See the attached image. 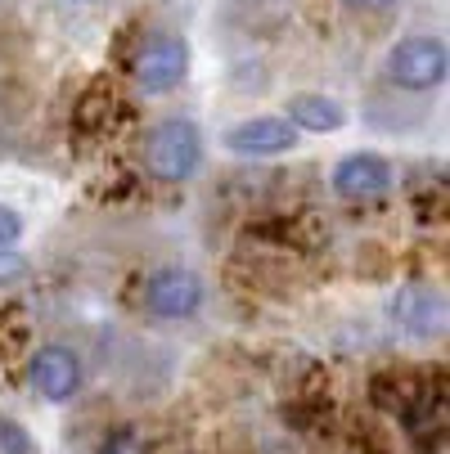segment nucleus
Returning <instances> with one entry per match:
<instances>
[{
  "instance_id": "obj_1",
  "label": "nucleus",
  "mask_w": 450,
  "mask_h": 454,
  "mask_svg": "<svg viewBox=\"0 0 450 454\" xmlns=\"http://www.w3.org/2000/svg\"><path fill=\"white\" fill-rule=\"evenodd\" d=\"M203 167V131L189 117H162L145 136V171L162 184H185Z\"/></svg>"
},
{
  "instance_id": "obj_2",
  "label": "nucleus",
  "mask_w": 450,
  "mask_h": 454,
  "mask_svg": "<svg viewBox=\"0 0 450 454\" xmlns=\"http://www.w3.org/2000/svg\"><path fill=\"white\" fill-rule=\"evenodd\" d=\"M388 82L397 90H410V95H423V90H437L446 86L450 77V50L441 36L432 32H414V36H401L392 50H388Z\"/></svg>"
},
{
  "instance_id": "obj_3",
  "label": "nucleus",
  "mask_w": 450,
  "mask_h": 454,
  "mask_svg": "<svg viewBox=\"0 0 450 454\" xmlns=\"http://www.w3.org/2000/svg\"><path fill=\"white\" fill-rule=\"evenodd\" d=\"M131 77L145 95H167L189 77V41L171 32H154L131 54Z\"/></svg>"
},
{
  "instance_id": "obj_4",
  "label": "nucleus",
  "mask_w": 450,
  "mask_h": 454,
  "mask_svg": "<svg viewBox=\"0 0 450 454\" xmlns=\"http://www.w3.org/2000/svg\"><path fill=\"white\" fill-rule=\"evenodd\" d=\"M140 301L158 319H189V315L203 310L208 288H203V279L189 270V266H158V270L145 275Z\"/></svg>"
},
{
  "instance_id": "obj_5",
  "label": "nucleus",
  "mask_w": 450,
  "mask_h": 454,
  "mask_svg": "<svg viewBox=\"0 0 450 454\" xmlns=\"http://www.w3.org/2000/svg\"><path fill=\"white\" fill-rule=\"evenodd\" d=\"M28 378H32V387H36V396H45V401H54V405L73 401V396L82 392V382H86L82 360H77L68 347H59V342L36 347V356H32V364H28Z\"/></svg>"
},
{
  "instance_id": "obj_6",
  "label": "nucleus",
  "mask_w": 450,
  "mask_h": 454,
  "mask_svg": "<svg viewBox=\"0 0 450 454\" xmlns=\"http://www.w3.org/2000/svg\"><path fill=\"white\" fill-rule=\"evenodd\" d=\"M221 145L234 153V158H275V153H288L297 145V131L275 117V113H262V117H243L234 121L230 131L221 136Z\"/></svg>"
},
{
  "instance_id": "obj_7",
  "label": "nucleus",
  "mask_w": 450,
  "mask_h": 454,
  "mask_svg": "<svg viewBox=\"0 0 450 454\" xmlns=\"http://www.w3.org/2000/svg\"><path fill=\"white\" fill-rule=\"evenodd\" d=\"M392 319L410 338H441L446 333V297L432 284H406L392 297Z\"/></svg>"
},
{
  "instance_id": "obj_8",
  "label": "nucleus",
  "mask_w": 450,
  "mask_h": 454,
  "mask_svg": "<svg viewBox=\"0 0 450 454\" xmlns=\"http://www.w3.org/2000/svg\"><path fill=\"white\" fill-rule=\"evenodd\" d=\"M392 189V162L383 153H347L338 158L334 167V193H343V199H383V193Z\"/></svg>"
},
{
  "instance_id": "obj_9",
  "label": "nucleus",
  "mask_w": 450,
  "mask_h": 454,
  "mask_svg": "<svg viewBox=\"0 0 450 454\" xmlns=\"http://www.w3.org/2000/svg\"><path fill=\"white\" fill-rule=\"evenodd\" d=\"M284 121L293 131H311V136H334L347 126V108L334 99V95H293L284 104Z\"/></svg>"
},
{
  "instance_id": "obj_10",
  "label": "nucleus",
  "mask_w": 450,
  "mask_h": 454,
  "mask_svg": "<svg viewBox=\"0 0 450 454\" xmlns=\"http://www.w3.org/2000/svg\"><path fill=\"white\" fill-rule=\"evenodd\" d=\"M32 275V262L19 252V247H0V288H10V284H23Z\"/></svg>"
},
{
  "instance_id": "obj_11",
  "label": "nucleus",
  "mask_w": 450,
  "mask_h": 454,
  "mask_svg": "<svg viewBox=\"0 0 450 454\" xmlns=\"http://www.w3.org/2000/svg\"><path fill=\"white\" fill-rule=\"evenodd\" d=\"M0 454H32V432L0 414Z\"/></svg>"
},
{
  "instance_id": "obj_12",
  "label": "nucleus",
  "mask_w": 450,
  "mask_h": 454,
  "mask_svg": "<svg viewBox=\"0 0 450 454\" xmlns=\"http://www.w3.org/2000/svg\"><path fill=\"white\" fill-rule=\"evenodd\" d=\"M99 454H149V445H145V436H140V432L117 427V432H108V436H104Z\"/></svg>"
},
{
  "instance_id": "obj_13",
  "label": "nucleus",
  "mask_w": 450,
  "mask_h": 454,
  "mask_svg": "<svg viewBox=\"0 0 450 454\" xmlns=\"http://www.w3.org/2000/svg\"><path fill=\"white\" fill-rule=\"evenodd\" d=\"M19 239H23V216L0 203V247H14Z\"/></svg>"
},
{
  "instance_id": "obj_14",
  "label": "nucleus",
  "mask_w": 450,
  "mask_h": 454,
  "mask_svg": "<svg viewBox=\"0 0 450 454\" xmlns=\"http://www.w3.org/2000/svg\"><path fill=\"white\" fill-rule=\"evenodd\" d=\"M347 10H356V14H383V10H397L401 0H343Z\"/></svg>"
},
{
  "instance_id": "obj_15",
  "label": "nucleus",
  "mask_w": 450,
  "mask_h": 454,
  "mask_svg": "<svg viewBox=\"0 0 450 454\" xmlns=\"http://www.w3.org/2000/svg\"><path fill=\"white\" fill-rule=\"evenodd\" d=\"M77 5H86V0H77Z\"/></svg>"
}]
</instances>
